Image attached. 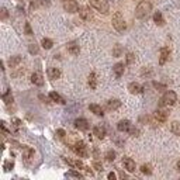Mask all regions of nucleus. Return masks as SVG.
Segmentation results:
<instances>
[{
    "mask_svg": "<svg viewBox=\"0 0 180 180\" xmlns=\"http://www.w3.org/2000/svg\"><path fill=\"white\" fill-rule=\"evenodd\" d=\"M41 45H42L44 49H51L54 42H52V40H49V38H44V40L41 41Z\"/></svg>",
    "mask_w": 180,
    "mask_h": 180,
    "instance_id": "nucleus-28",
    "label": "nucleus"
},
{
    "mask_svg": "<svg viewBox=\"0 0 180 180\" xmlns=\"http://www.w3.org/2000/svg\"><path fill=\"white\" fill-rule=\"evenodd\" d=\"M177 169H179V172H180V161L177 162Z\"/></svg>",
    "mask_w": 180,
    "mask_h": 180,
    "instance_id": "nucleus-45",
    "label": "nucleus"
},
{
    "mask_svg": "<svg viewBox=\"0 0 180 180\" xmlns=\"http://www.w3.org/2000/svg\"><path fill=\"white\" fill-rule=\"evenodd\" d=\"M152 85H154V87L156 89L158 92H163V90H166V86L162 85V83H159V82H154Z\"/></svg>",
    "mask_w": 180,
    "mask_h": 180,
    "instance_id": "nucleus-34",
    "label": "nucleus"
},
{
    "mask_svg": "<svg viewBox=\"0 0 180 180\" xmlns=\"http://www.w3.org/2000/svg\"><path fill=\"white\" fill-rule=\"evenodd\" d=\"M63 9L68 11V13H76L79 10V6H77L76 0H63Z\"/></svg>",
    "mask_w": 180,
    "mask_h": 180,
    "instance_id": "nucleus-6",
    "label": "nucleus"
},
{
    "mask_svg": "<svg viewBox=\"0 0 180 180\" xmlns=\"http://www.w3.org/2000/svg\"><path fill=\"white\" fill-rule=\"evenodd\" d=\"M9 17V11H7V9H2V20H6Z\"/></svg>",
    "mask_w": 180,
    "mask_h": 180,
    "instance_id": "nucleus-39",
    "label": "nucleus"
},
{
    "mask_svg": "<svg viewBox=\"0 0 180 180\" xmlns=\"http://www.w3.org/2000/svg\"><path fill=\"white\" fill-rule=\"evenodd\" d=\"M107 177H108V179H110V180H115V179H117V175H115V173H114V172H110V173H108V176H107Z\"/></svg>",
    "mask_w": 180,
    "mask_h": 180,
    "instance_id": "nucleus-44",
    "label": "nucleus"
},
{
    "mask_svg": "<svg viewBox=\"0 0 180 180\" xmlns=\"http://www.w3.org/2000/svg\"><path fill=\"white\" fill-rule=\"evenodd\" d=\"M89 3H90L92 7H94L96 10L103 13V14L108 13V3H107V0H89Z\"/></svg>",
    "mask_w": 180,
    "mask_h": 180,
    "instance_id": "nucleus-3",
    "label": "nucleus"
},
{
    "mask_svg": "<svg viewBox=\"0 0 180 180\" xmlns=\"http://www.w3.org/2000/svg\"><path fill=\"white\" fill-rule=\"evenodd\" d=\"M66 177H75V179H82V173L76 172V170H69V172L66 173Z\"/></svg>",
    "mask_w": 180,
    "mask_h": 180,
    "instance_id": "nucleus-29",
    "label": "nucleus"
},
{
    "mask_svg": "<svg viewBox=\"0 0 180 180\" xmlns=\"http://www.w3.org/2000/svg\"><path fill=\"white\" fill-rule=\"evenodd\" d=\"M152 10V4L149 3V2H146V0H143V2H141L138 6H136V10H135V17L136 19H145L148 14H149V11Z\"/></svg>",
    "mask_w": 180,
    "mask_h": 180,
    "instance_id": "nucleus-1",
    "label": "nucleus"
},
{
    "mask_svg": "<svg viewBox=\"0 0 180 180\" xmlns=\"http://www.w3.org/2000/svg\"><path fill=\"white\" fill-rule=\"evenodd\" d=\"M122 165H124V168L128 170V172H135V162H134L131 158L122 159Z\"/></svg>",
    "mask_w": 180,
    "mask_h": 180,
    "instance_id": "nucleus-11",
    "label": "nucleus"
},
{
    "mask_svg": "<svg viewBox=\"0 0 180 180\" xmlns=\"http://www.w3.org/2000/svg\"><path fill=\"white\" fill-rule=\"evenodd\" d=\"M48 77L52 79V80H55V79H59L61 77V70L58 68H48Z\"/></svg>",
    "mask_w": 180,
    "mask_h": 180,
    "instance_id": "nucleus-12",
    "label": "nucleus"
},
{
    "mask_svg": "<svg viewBox=\"0 0 180 180\" xmlns=\"http://www.w3.org/2000/svg\"><path fill=\"white\" fill-rule=\"evenodd\" d=\"M175 103H176V93L172 90H166L161 99V106H173Z\"/></svg>",
    "mask_w": 180,
    "mask_h": 180,
    "instance_id": "nucleus-5",
    "label": "nucleus"
},
{
    "mask_svg": "<svg viewBox=\"0 0 180 180\" xmlns=\"http://www.w3.org/2000/svg\"><path fill=\"white\" fill-rule=\"evenodd\" d=\"M26 34L27 35H33V30H31V26L28 23H26Z\"/></svg>",
    "mask_w": 180,
    "mask_h": 180,
    "instance_id": "nucleus-40",
    "label": "nucleus"
},
{
    "mask_svg": "<svg viewBox=\"0 0 180 180\" xmlns=\"http://www.w3.org/2000/svg\"><path fill=\"white\" fill-rule=\"evenodd\" d=\"M89 108H90V111H92V113H94L96 115H99V117H103L104 111H103V108H101L100 106H97V104H90V106H89Z\"/></svg>",
    "mask_w": 180,
    "mask_h": 180,
    "instance_id": "nucleus-20",
    "label": "nucleus"
},
{
    "mask_svg": "<svg viewBox=\"0 0 180 180\" xmlns=\"http://www.w3.org/2000/svg\"><path fill=\"white\" fill-rule=\"evenodd\" d=\"M170 129H172V132L175 134V135H179L180 136V122H177V121L172 122V125H170Z\"/></svg>",
    "mask_w": 180,
    "mask_h": 180,
    "instance_id": "nucleus-27",
    "label": "nucleus"
},
{
    "mask_svg": "<svg viewBox=\"0 0 180 180\" xmlns=\"http://www.w3.org/2000/svg\"><path fill=\"white\" fill-rule=\"evenodd\" d=\"M106 159L108 162H113L114 159H115V152H114V151H108L106 154Z\"/></svg>",
    "mask_w": 180,
    "mask_h": 180,
    "instance_id": "nucleus-35",
    "label": "nucleus"
},
{
    "mask_svg": "<svg viewBox=\"0 0 180 180\" xmlns=\"http://www.w3.org/2000/svg\"><path fill=\"white\" fill-rule=\"evenodd\" d=\"M128 90H129V93H132V94H139V93H142L143 87L139 85V83H129Z\"/></svg>",
    "mask_w": 180,
    "mask_h": 180,
    "instance_id": "nucleus-13",
    "label": "nucleus"
},
{
    "mask_svg": "<svg viewBox=\"0 0 180 180\" xmlns=\"http://www.w3.org/2000/svg\"><path fill=\"white\" fill-rule=\"evenodd\" d=\"M31 82H33L35 86H42L44 85V77H42V73H40V72H34L33 76H31Z\"/></svg>",
    "mask_w": 180,
    "mask_h": 180,
    "instance_id": "nucleus-10",
    "label": "nucleus"
},
{
    "mask_svg": "<svg viewBox=\"0 0 180 180\" xmlns=\"http://www.w3.org/2000/svg\"><path fill=\"white\" fill-rule=\"evenodd\" d=\"M134 61H135V55L134 54H127V63L131 65V63H134Z\"/></svg>",
    "mask_w": 180,
    "mask_h": 180,
    "instance_id": "nucleus-36",
    "label": "nucleus"
},
{
    "mask_svg": "<svg viewBox=\"0 0 180 180\" xmlns=\"http://www.w3.org/2000/svg\"><path fill=\"white\" fill-rule=\"evenodd\" d=\"M20 124H21V121H20L19 118H14V120H13V125H14V128H16V129L20 127Z\"/></svg>",
    "mask_w": 180,
    "mask_h": 180,
    "instance_id": "nucleus-42",
    "label": "nucleus"
},
{
    "mask_svg": "<svg viewBox=\"0 0 180 180\" xmlns=\"http://www.w3.org/2000/svg\"><path fill=\"white\" fill-rule=\"evenodd\" d=\"M28 51L30 54H33V55H37L38 52H40V49H38V47L35 44H30L28 45Z\"/></svg>",
    "mask_w": 180,
    "mask_h": 180,
    "instance_id": "nucleus-32",
    "label": "nucleus"
},
{
    "mask_svg": "<svg viewBox=\"0 0 180 180\" xmlns=\"http://www.w3.org/2000/svg\"><path fill=\"white\" fill-rule=\"evenodd\" d=\"M94 135L100 139H103L104 136H106V128H104L103 125H96L94 127Z\"/></svg>",
    "mask_w": 180,
    "mask_h": 180,
    "instance_id": "nucleus-16",
    "label": "nucleus"
},
{
    "mask_svg": "<svg viewBox=\"0 0 180 180\" xmlns=\"http://www.w3.org/2000/svg\"><path fill=\"white\" fill-rule=\"evenodd\" d=\"M89 86L92 89H96L97 87V79H96V73L92 72V73L89 75Z\"/></svg>",
    "mask_w": 180,
    "mask_h": 180,
    "instance_id": "nucleus-25",
    "label": "nucleus"
},
{
    "mask_svg": "<svg viewBox=\"0 0 180 180\" xmlns=\"http://www.w3.org/2000/svg\"><path fill=\"white\" fill-rule=\"evenodd\" d=\"M93 168H94L96 170H99V172H103V166L100 165V163H97V162H94V163H93Z\"/></svg>",
    "mask_w": 180,
    "mask_h": 180,
    "instance_id": "nucleus-41",
    "label": "nucleus"
},
{
    "mask_svg": "<svg viewBox=\"0 0 180 180\" xmlns=\"http://www.w3.org/2000/svg\"><path fill=\"white\" fill-rule=\"evenodd\" d=\"M141 172H142L143 175H152L151 165H142V166H141Z\"/></svg>",
    "mask_w": 180,
    "mask_h": 180,
    "instance_id": "nucleus-31",
    "label": "nucleus"
},
{
    "mask_svg": "<svg viewBox=\"0 0 180 180\" xmlns=\"http://www.w3.org/2000/svg\"><path fill=\"white\" fill-rule=\"evenodd\" d=\"M154 117H155V120L158 122H166V120H168V113L166 111H163V110H156L155 111V114H154Z\"/></svg>",
    "mask_w": 180,
    "mask_h": 180,
    "instance_id": "nucleus-9",
    "label": "nucleus"
},
{
    "mask_svg": "<svg viewBox=\"0 0 180 180\" xmlns=\"http://www.w3.org/2000/svg\"><path fill=\"white\" fill-rule=\"evenodd\" d=\"M113 70H114V73H115V77H121L122 73H124V63H115Z\"/></svg>",
    "mask_w": 180,
    "mask_h": 180,
    "instance_id": "nucleus-19",
    "label": "nucleus"
},
{
    "mask_svg": "<svg viewBox=\"0 0 180 180\" xmlns=\"http://www.w3.org/2000/svg\"><path fill=\"white\" fill-rule=\"evenodd\" d=\"M49 99L52 100V101H55V103H59V104H65L66 101L63 100V97L61 94H58L56 92H51L49 93Z\"/></svg>",
    "mask_w": 180,
    "mask_h": 180,
    "instance_id": "nucleus-15",
    "label": "nucleus"
},
{
    "mask_svg": "<svg viewBox=\"0 0 180 180\" xmlns=\"http://www.w3.org/2000/svg\"><path fill=\"white\" fill-rule=\"evenodd\" d=\"M128 132L131 134L132 136H138V135H139V129H138V128H134V127H131V129H129Z\"/></svg>",
    "mask_w": 180,
    "mask_h": 180,
    "instance_id": "nucleus-37",
    "label": "nucleus"
},
{
    "mask_svg": "<svg viewBox=\"0 0 180 180\" xmlns=\"http://www.w3.org/2000/svg\"><path fill=\"white\" fill-rule=\"evenodd\" d=\"M169 48H162L161 49V59H159V63L161 65H165V62L169 59Z\"/></svg>",
    "mask_w": 180,
    "mask_h": 180,
    "instance_id": "nucleus-14",
    "label": "nucleus"
},
{
    "mask_svg": "<svg viewBox=\"0 0 180 180\" xmlns=\"http://www.w3.org/2000/svg\"><path fill=\"white\" fill-rule=\"evenodd\" d=\"M72 149L75 151V154L79 156V158H87L89 156V151H87V146H86L85 142H82V141H79V142H76L72 146Z\"/></svg>",
    "mask_w": 180,
    "mask_h": 180,
    "instance_id": "nucleus-4",
    "label": "nucleus"
},
{
    "mask_svg": "<svg viewBox=\"0 0 180 180\" xmlns=\"http://www.w3.org/2000/svg\"><path fill=\"white\" fill-rule=\"evenodd\" d=\"M33 155H34V149H33V148H30V146H24V148H23V158H24V159L28 161Z\"/></svg>",
    "mask_w": 180,
    "mask_h": 180,
    "instance_id": "nucleus-24",
    "label": "nucleus"
},
{
    "mask_svg": "<svg viewBox=\"0 0 180 180\" xmlns=\"http://www.w3.org/2000/svg\"><path fill=\"white\" fill-rule=\"evenodd\" d=\"M154 21L158 24V26H165V20H163V16H162L161 11H156L154 14Z\"/></svg>",
    "mask_w": 180,
    "mask_h": 180,
    "instance_id": "nucleus-23",
    "label": "nucleus"
},
{
    "mask_svg": "<svg viewBox=\"0 0 180 180\" xmlns=\"http://www.w3.org/2000/svg\"><path fill=\"white\" fill-rule=\"evenodd\" d=\"M152 73H154V72H152L151 68H143L142 72H141V75H142L143 77H145V76H146V77H151V76H152Z\"/></svg>",
    "mask_w": 180,
    "mask_h": 180,
    "instance_id": "nucleus-33",
    "label": "nucleus"
},
{
    "mask_svg": "<svg viewBox=\"0 0 180 180\" xmlns=\"http://www.w3.org/2000/svg\"><path fill=\"white\" fill-rule=\"evenodd\" d=\"M107 107L110 108V110H117V108H120L121 107V101L117 99H113V100H108L107 101Z\"/></svg>",
    "mask_w": 180,
    "mask_h": 180,
    "instance_id": "nucleus-18",
    "label": "nucleus"
},
{
    "mask_svg": "<svg viewBox=\"0 0 180 180\" xmlns=\"http://www.w3.org/2000/svg\"><path fill=\"white\" fill-rule=\"evenodd\" d=\"M2 99H3V101H4L6 104L13 103V94H11V92H10V90H7V92L4 93V94L2 96Z\"/></svg>",
    "mask_w": 180,
    "mask_h": 180,
    "instance_id": "nucleus-26",
    "label": "nucleus"
},
{
    "mask_svg": "<svg viewBox=\"0 0 180 180\" xmlns=\"http://www.w3.org/2000/svg\"><path fill=\"white\" fill-rule=\"evenodd\" d=\"M113 55H114V56H120V55H121V47H120V45H117V47L114 48Z\"/></svg>",
    "mask_w": 180,
    "mask_h": 180,
    "instance_id": "nucleus-38",
    "label": "nucleus"
},
{
    "mask_svg": "<svg viewBox=\"0 0 180 180\" xmlns=\"http://www.w3.org/2000/svg\"><path fill=\"white\" fill-rule=\"evenodd\" d=\"M68 52L69 54H72V55H79V52H80V48H79V45L75 44V42H70V44H68Z\"/></svg>",
    "mask_w": 180,
    "mask_h": 180,
    "instance_id": "nucleus-17",
    "label": "nucleus"
},
{
    "mask_svg": "<svg viewBox=\"0 0 180 180\" xmlns=\"http://www.w3.org/2000/svg\"><path fill=\"white\" fill-rule=\"evenodd\" d=\"M80 17L83 20H92V13L89 7H82L80 9Z\"/></svg>",
    "mask_w": 180,
    "mask_h": 180,
    "instance_id": "nucleus-22",
    "label": "nucleus"
},
{
    "mask_svg": "<svg viewBox=\"0 0 180 180\" xmlns=\"http://www.w3.org/2000/svg\"><path fill=\"white\" fill-rule=\"evenodd\" d=\"M21 56L20 55H14V56H11L10 59H9V66L10 68H16L17 65H19L20 62H21Z\"/></svg>",
    "mask_w": 180,
    "mask_h": 180,
    "instance_id": "nucleus-21",
    "label": "nucleus"
},
{
    "mask_svg": "<svg viewBox=\"0 0 180 180\" xmlns=\"http://www.w3.org/2000/svg\"><path fill=\"white\" fill-rule=\"evenodd\" d=\"M131 127H132V124H131L128 120H121L117 125L118 131H121V132H128L129 129H131Z\"/></svg>",
    "mask_w": 180,
    "mask_h": 180,
    "instance_id": "nucleus-8",
    "label": "nucleus"
},
{
    "mask_svg": "<svg viewBox=\"0 0 180 180\" xmlns=\"http://www.w3.org/2000/svg\"><path fill=\"white\" fill-rule=\"evenodd\" d=\"M56 134H58V136L59 138H65V135H66V132H65V131H63V129H58V131H56Z\"/></svg>",
    "mask_w": 180,
    "mask_h": 180,
    "instance_id": "nucleus-43",
    "label": "nucleus"
},
{
    "mask_svg": "<svg viewBox=\"0 0 180 180\" xmlns=\"http://www.w3.org/2000/svg\"><path fill=\"white\" fill-rule=\"evenodd\" d=\"M19 2H23V0H19Z\"/></svg>",
    "mask_w": 180,
    "mask_h": 180,
    "instance_id": "nucleus-46",
    "label": "nucleus"
},
{
    "mask_svg": "<svg viewBox=\"0 0 180 180\" xmlns=\"http://www.w3.org/2000/svg\"><path fill=\"white\" fill-rule=\"evenodd\" d=\"M113 27L115 30H117L118 33H122V31H125V20L124 17H122V14L120 13V11H117V13H114L113 16Z\"/></svg>",
    "mask_w": 180,
    "mask_h": 180,
    "instance_id": "nucleus-2",
    "label": "nucleus"
},
{
    "mask_svg": "<svg viewBox=\"0 0 180 180\" xmlns=\"http://www.w3.org/2000/svg\"><path fill=\"white\" fill-rule=\"evenodd\" d=\"M3 168H4V170H6V172H10V170L14 168V162H13V161H6L3 163Z\"/></svg>",
    "mask_w": 180,
    "mask_h": 180,
    "instance_id": "nucleus-30",
    "label": "nucleus"
},
{
    "mask_svg": "<svg viewBox=\"0 0 180 180\" xmlns=\"http://www.w3.org/2000/svg\"><path fill=\"white\" fill-rule=\"evenodd\" d=\"M75 125H76V128H79L80 131H87L89 129V121L86 118H77L76 121H75Z\"/></svg>",
    "mask_w": 180,
    "mask_h": 180,
    "instance_id": "nucleus-7",
    "label": "nucleus"
}]
</instances>
